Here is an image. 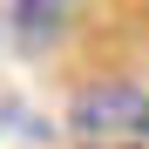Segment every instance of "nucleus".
<instances>
[{
	"mask_svg": "<svg viewBox=\"0 0 149 149\" xmlns=\"http://www.w3.org/2000/svg\"><path fill=\"white\" fill-rule=\"evenodd\" d=\"M61 122L74 149H149V88L129 74H95L68 95Z\"/></svg>",
	"mask_w": 149,
	"mask_h": 149,
	"instance_id": "nucleus-1",
	"label": "nucleus"
}]
</instances>
